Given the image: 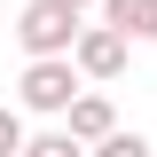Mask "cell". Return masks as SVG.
I'll return each mask as SVG.
<instances>
[{
    "label": "cell",
    "mask_w": 157,
    "mask_h": 157,
    "mask_svg": "<svg viewBox=\"0 0 157 157\" xmlns=\"http://www.w3.org/2000/svg\"><path fill=\"white\" fill-rule=\"evenodd\" d=\"M78 94H86V71H78V55H24L16 102H24L32 118H63Z\"/></svg>",
    "instance_id": "6da1fadb"
},
{
    "label": "cell",
    "mask_w": 157,
    "mask_h": 157,
    "mask_svg": "<svg viewBox=\"0 0 157 157\" xmlns=\"http://www.w3.org/2000/svg\"><path fill=\"white\" fill-rule=\"evenodd\" d=\"M78 32H86V24H78L71 0H24L16 8V47L24 55H71Z\"/></svg>",
    "instance_id": "7a4b0ae2"
},
{
    "label": "cell",
    "mask_w": 157,
    "mask_h": 157,
    "mask_svg": "<svg viewBox=\"0 0 157 157\" xmlns=\"http://www.w3.org/2000/svg\"><path fill=\"white\" fill-rule=\"evenodd\" d=\"M71 55H78V71L94 78V86H110V78H126V63H134V32H118V24L102 16V24H86V32H78Z\"/></svg>",
    "instance_id": "3957f363"
},
{
    "label": "cell",
    "mask_w": 157,
    "mask_h": 157,
    "mask_svg": "<svg viewBox=\"0 0 157 157\" xmlns=\"http://www.w3.org/2000/svg\"><path fill=\"white\" fill-rule=\"evenodd\" d=\"M63 126H71V134H78V141H86V149H94V141H102V134H118V110H110V94H102L94 78H86V94H78V102H71V110H63Z\"/></svg>",
    "instance_id": "277c9868"
},
{
    "label": "cell",
    "mask_w": 157,
    "mask_h": 157,
    "mask_svg": "<svg viewBox=\"0 0 157 157\" xmlns=\"http://www.w3.org/2000/svg\"><path fill=\"white\" fill-rule=\"evenodd\" d=\"M102 16L134 39H157V0H102Z\"/></svg>",
    "instance_id": "5b68a950"
},
{
    "label": "cell",
    "mask_w": 157,
    "mask_h": 157,
    "mask_svg": "<svg viewBox=\"0 0 157 157\" xmlns=\"http://www.w3.org/2000/svg\"><path fill=\"white\" fill-rule=\"evenodd\" d=\"M24 157H86V141H78L71 126H47V134H32V141H24Z\"/></svg>",
    "instance_id": "8992f818"
},
{
    "label": "cell",
    "mask_w": 157,
    "mask_h": 157,
    "mask_svg": "<svg viewBox=\"0 0 157 157\" xmlns=\"http://www.w3.org/2000/svg\"><path fill=\"white\" fill-rule=\"evenodd\" d=\"M24 102H0V157H24V141H32V126H24Z\"/></svg>",
    "instance_id": "52a82bcc"
},
{
    "label": "cell",
    "mask_w": 157,
    "mask_h": 157,
    "mask_svg": "<svg viewBox=\"0 0 157 157\" xmlns=\"http://www.w3.org/2000/svg\"><path fill=\"white\" fill-rule=\"evenodd\" d=\"M94 157H157V149H149V134H126V126H118V134L94 141Z\"/></svg>",
    "instance_id": "ba28073f"
},
{
    "label": "cell",
    "mask_w": 157,
    "mask_h": 157,
    "mask_svg": "<svg viewBox=\"0 0 157 157\" xmlns=\"http://www.w3.org/2000/svg\"><path fill=\"white\" fill-rule=\"evenodd\" d=\"M71 8H78V16H86V8H102V0H71Z\"/></svg>",
    "instance_id": "9c48e42d"
}]
</instances>
